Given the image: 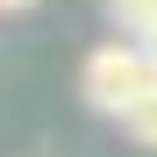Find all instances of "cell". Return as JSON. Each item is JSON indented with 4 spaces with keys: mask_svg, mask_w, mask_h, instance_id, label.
Masks as SVG:
<instances>
[{
    "mask_svg": "<svg viewBox=\"0 0 157 157\" xmlns=\"http://www.w3.org/2000/svg\"><path fill=\"white\" fill-rule=\"evenodd\" d=\"M36 7V0H0V14H29Z\"/></svg>",
    "mask_w": 157,
    "mask_h": 157,
    "instance_id": "obj_5",
    "label": "cell"
},
{
    "mask_svg": "<svg viewBox=\"0 0 157 157\" xmlns=\"http://www.w3.org/2000/svg\"><path fill=\"white\" fill-rule=\"evenodd\" d=\"M121 128H128V143H136V150H157V78L143 86V100H136V107L121 114Z\"/></svg>",
    "mask_w": 157,
    "mask_h": 157,
    "instance_id": "obj_2",
    "label": "cell"
},
{
    "mask_svg": "<svg viewBox=\"0 0 157 157\" xmlns=\"http://www.w3.org/2000/svg\"><path fill=\"white\" fill-rule=\"evenodd\" d=\"M107 21L121 36H143L150 21H157V0H107Z\"/></svg>",
    "mask_w": 157,
    "mask_h": 157,
    "instance_id": "obj_3",
    "label": "cell"
},
{
    "mask_svg": "<svg viewBox=\"0 0 157 157\" xmlns=\"http://www.w3.org/2000/svg\"><path fill=\"white\" fill-rule=\"evenodd\" d=\"M136 43H143V57H150V71H157V21H150V29H143Z\"/></svg>",
    "mask_w": 157,
    "mask_h": 157,
    "instance_id": "obj_4",
    "label": "cell"
},
{
    "mask_svg": "<svg viewBox=\"0 0 157 157\" xmlns=\"http://www.w3.org/2000/svg\"><path fill=\"white\" fill-rule=\"evenodd\" d=\"M150 78H157V71H150V57H143V43H100V50H86V64H78V100H86L93 114L121 121V114L143 100Z\"/></svg>",
    "mask_w": 157,
    "mask_h": 157,
    "instance_id": "obj_1",
    "label": "cell"
}]
</instances>
